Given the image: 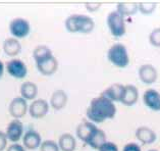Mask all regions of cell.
Masks as SVG:
<instances>
[{
	"instance_id": "obj_26",
	"label": "cell",
	"mask_w": 160,
	"mask_h": 151,
	"mask_svg": "<svg viewBox=\"0 0 160 151\" xmlns=\"http://www.w3.org/2000/svg\"><path fill=\"white\" fill-rule=\"evenodd\" d=\"M149 42L155 47H160V28H155L152 30L149 35Z\"/></svg>"
},
{
	"instance_id": "obj_28",
	"label": "cell",
	"mask_w": 160,
	"mask_h": 151,
	"mask_svg": "<svg viewBox=\"0 0 160 151\" xmlns=\"http://www.w3.org/2000/svg\"><path fill=\"white\" fill-rule=\"evenodd\" d=\"M122 151H142V150L139 144H137L135 142H131L128 143L127 145H124Z\"/></svg>"
},
{
	"instance_id": "obj_9",
	"label": "cell",
	"mask_w": 160,
	"mask_h": 151,
	"mask_svg": "<svg viewBox=\"0 0 160 151\" xmlns=\"http://www.w3.org/2000/svg\"><path fill=\"white\" fill-rule=\"evenodd\" d=\"M36 65L39 73H42L43 76H52L58 68V61L52 54V55L36 63Z\"/></svg>"
},
{
	"instance_id": "obj_4",
	"label": "cell",
	"mask_w": 160,
	"mask_h": 151,
	"mask_svg": "<svg viewBox=\"0 0 160 151\" xmlns=\"http://www.w3.org/2000/svg\"><path fill=\"white\" fill-rule=\"evenodd\" d=\"M107 27L110 34L112 36L116 38L122 37L126 34V23H124V18L122 14H119L118 11H111L110 13L107 15Z\"/></svg>"
},
{
	"instance_id": "obj_24",
	"label": "cell",
	"mask_w": 160,
	"mask_h": 151,
	"mask_svg": "<svg viewBox=\"0 0 160 151\" xmlns=\"http://www.w3.org/2000/svg\"><path fill=\"white\" fill-rule=\"evenodd\" d=\"M156 3L155 2H139V11H141L143 14H150L152 13L156 8Z\"/></svg>"
},
{
	"instance_id": "obj_13",
	"label": "cell",
	"mask_w": 160,
	"mask_h": 151,
	"mask_svg": "<svg viewBox=\"0 0 160 151\" xmlns=\"http://www.w3.org/2000/svg\"><path fill=\"white\" fill-rule=\"evenodd\" d=\"M5 134L9 141L17 143L24 134V125L19 119H12L7 126Z\"/></svg>"
},
{
	"instance_id": "obj_15",
	"label": "cell",
	"mask_w": 160,
	"mask_h": 151,
	"mask_svg": "<svg viewBox=\"0 0 160 151\" xmlns=\"http://www.w3.org/2000/svg\"><path fill=\"white\" fill-rule=\"evenodd\" d=\"M136 138L143 144H152L157 139L156 133L149 127L142 126L136 130Z\"/></svg>"
},
{
	"instance_id": "obj_2",
	"label": "cell",
	"mask_w": 160,
	"mask_h": 151,
	"mask_svg": "<svg viewBox=\"0 0 160 151\" xmlns=\"http://www.w3.org/2000/svg\"><path fill=\"white\" fill-rule=\"evenodd\" d=\"M65 28L71 33L89 34L95 28V22L85 14H72L65 20Z\"/></svg>"
},
{
	"instance_id": "obj_19",
	"label": "cell",
	"mask_w": 160,
	"mask_h": 151,
	"mask_svg": "<svg viewBox=\"0 0 160 151\" xmlns=\"http://www.w3.org/2000/svg\"><path fill=\"white\" fill-rule=\"evenodd\" d=\"M3 50L6 55L10 57H14L18 55L22 51V45L19 43L18 39L15 38H7L5 39L4 43H3Z\"/></svg>"
},
{
	"instance_id": "obj_20",
	"label": "cell",
	"mask_w": 160,
	"mask_h": 151,
	"mask_svg": "<svg viewBox=\"0 0 160 151\" xmlns=\"http://www.w3.org/2000/svg\"><path fill=\"white\" fill-rule=\"evenodd\" d=\"M58 146L61 151H75L77 146L76 138L72 134H62L58 140Z\"/></svg>"
},
{
	"instance_id": "obj_23",
	"label": "cell",
	"mask_w": 160,
	"mask_h": 151,
	"mask_svg": "<svg viewBox=\"0 0 160 151\" xmlns=\"http://www.w3.org/2000/svg\"><path fill=\"white\" fill-rule=\"evenodd\" d=\"M50 55H52V51H51V49L46 45H38L37 47L34 49V52H33V57L36 63L46 58V57H48Z\"/></svg>"
},
{
	"instance_id": "obj_18",
	"label": "cell",
	"mask_w": 160,
	"mask_h": 151,
	"mask_svg": "<svg viewBox=\"0 0 160 151\" xmlns=\"http://www.w3.org/2000/svg\"><path fill=\"white\" fill-rule=\"evenodd\" d=\"M68 100V94L63 90H56L53 92L50 98V106L55 110H60L66 105Z\"/></svg>"
},
{
	"instance_id": "obj_27",
	"label": "cell",
	"mask_w": 160,
	"mask_h": 151,
	"mask_svg": "<svg viewBox=\"0 0 160 151\" xmlns=\"http://www.w3.org/2000/svg\"><path fill=\"white\" fill-rule=\"evenodd\" d=\"M99 151H119V150L118 147L113 142H106L100 147Z\"/></svg>"
},
{
	"instance_id": "obj_8",
	"label": "cell",
	"mask_w": 160,
	"mask_h": 151,
	"mask_svg": "<svg viewBox=\"0 0 160 151\" xmlns=\"http://www.w3.org/2000/svg\"><path fill=\"white\" fill-rule=\"evenodd\" d=\"M9 114L14 119H19L24 118L27 111H28V103L27 100L24 99L22 96H18V97L13 98L11 100L8 107Z\"/></svg>"
},
{
	"instance_id": "obj_31",
	"label": "cell",
	"mask_w": 160,
	"mask_h": 151,
	"mask_svg": "<svg viewBox=\"0 0 160 151\" xmlns=\"http://www.w3.org/2000/svg\"><path fill=\"white\" fill-rule=\"evenodd\" d=\"M6 151H26V150H25V147L22 146L21 144H18V143H13L12 145L7 147Z\"/></svg>"
},
{
	"instance_id": "obj_32",
	"label": "cell",
	"mask_w": 160,
	"mask_h": 151,
	"mask_svg": "<svg viewBox=\"0 0 160 151\" xmlns=\"http://www.w3.org/2000/svg\"><path fill=\"white\" fill-rule=\"evenodd\" d=\"M3 73H4V64L0 60V79L3 77Z\"/></svg>"
},
{
	"instance_id": "obj_14",
	"label": "cell",
	"mask_w": 160,
	"mask_h": 151,
	"mask_svg": "<svg viewBox=\"0 0 160 151\" xmlns=\"http://www.w3.org/2000/svg\"><path fill=\"white\" fill-rule=\"evenodd\" d=\"M124 92V85L114 83L111 86H109L105 90L101 93V95H103L104 97L111 100L112 102H122V96Z\"/></svg>"
},
{
	"instance_id": "obj_1",
	"label": "cell",
	"mask_w": 160,
	"mask_h": 151,
	"mask_svg": "<svg viewBox=\"0 0 160 151\" xmlns=\"http://www.w3.org/2000/svg\"><path fill=\"white\" fill-rule=\"evenodd\" d=\"M116 114V106L111 100L100 95L90 102L87 108V118L90 122L101 123L106 119H111Z\"/></svg>"
},
{
	"instance_id": "obj_5",
	"label": "cell",
	"mask_w": 160,
	"mask_h": 151,
	"mask_svg": "<svg viewBox=\"0 0 160 151\" xmlns=\"http://www.w3.org/2000/svg\"><path fill=\"white\" fill-rule=\"evenodd\" d=\"M31 26L29 21L22 18H13L9 24V32L15 39H22L30 34Z\"/></svg>"
},
{
	"instance_id": "obj_11",
	"label": "cell",
	"mask_w": 160,
	"mask_h": 151,
	"mask_svg": "<svg viewBox=\"0 0 160 151\" xmlns=\"http://www.w3.org/2000/svg\"><path fill=\"white\" fill-rule=\"evenodd\" d=\"M49 103L45 99H36L29 106L30 115L34 118H42L48 113Z\"/></svg>"
},
{
	"instance_id": "obj_6",
	"label": "cell",
	"mask_w": 160,
	"mask_h": 151,
	"mask_svg": "<svg viewBox=\"0 0 160 151\" xmlns=\"http://www.w3.org/2000/svg\"><path fill=\"white\" fill-rule=\"evenodd\" d=\"M98 130L99 128H97L94 123L90 121H83L77 128V136L81 141H83L86 144H89Z\"/></svg>"
},
{
	"instance_id": "obj_10",
	"label": "cell",
	"mask_w": 160,
	"mask_h": 151,
	"mask_svg": "<svg viewBox=\"0 0 160 151\" xmlns=\"http://www.w3.org/2000/svg\"><path fill=\"white\" fill-rule=\"evenodd\" d=\"M139 78L144 84L151 85L156 82V80L158 78V72L153 65L150 63L142 64L139 68Z\"/></svg>"
},
{
	"instance_id": "obj_12",
	"label": "cell",
	"mask_w": 160,
	"mask_h": 151,
	"mask_svg": "<svg viewBox=\"0 0 160 151\" xmlns=\"http://www.w3.org/2000/svg\"><path fill=\"white\" fill-rule=\"evenodd\" d=\"M143 101L149 109L160 111V93L155 89H147L143 94Z\"/></svg>"
},
{
	"instance_id": "obj_30",
	"label": "cell",
	"mask_w": 160,
	"mask_h": 151,
	"mask_svg": "<svg viewBox=\"0 0 160 151\" xmlns=\"http://www.w3.org/2000/svg\"><path fill=\"white\" fill-rule=\"evenodd\" d=\"M7 141H8V139L6 137V134L0 131V151H3L6 148Z\"/></svg>"
},
{
	"instance_id": "obj_16",
	"label": "cell",
	"mask_w": 160,
	"mask_h": 151,
	"mask_svg": "<svg viewBox=\"0 0 160 151\" xmlns=\"http://www.w3.org/2000/svg\"><path fill=\"white\" fill-rule=\"evenodd\" d=\"M24 146L29 150H35L40 147L42 143V139L40 134L35 130H29L22 137Z\"/></svg>"
},
{
	"instance_id": "obj_29",
	"label": "cell",
	"mask_w": 160,
	"mask_h": 151,
	"mask_svg": "<svg viewBox=\"0 0 160 151\" xmlns=\"http://www.w3.org/2000/svg\"><path fill=\"white\" fill-rule=\"evenodd\" d=\"M101 6V3L99 2H88L86 3V7H87V10L90 11V13H94V11H97Z\"/></svg>"
},
{
	"instance_id": "obj_17",
	"label": "cell",
	"mask_w": 160,
	"mask_h": 151,
	"mask_svg": "<svg viewBox=\"0 0 160 151\" xmlns=\"http://www.w3.org/2000/svg\"><path fill=\"white\" fill-rule=\"evenodd\" d=\"M139 99V91L134 85L124 86V92L122 99V103L126 106H132Z\"/></svg>"
},
{
	"instance_id": "obj_3",
	"label": "cell",
	"mask_w": 160,
	"mask_h": 151,
	"mask_svg": "<svg viewBox=\"0 0 160 151\" xmlns=\"http://www.w3.org/2000/svg\"><path fill=\"white\" fill-rule=\"evenodd\" d=\"M107 58L114 67L126 68L130 63V57L127 47L122 43L113 44L107 51Z\"/></svg>"
},
{
	"instance_id": "obj_33",
	"label": "cell",
	"mask_w": 160,
	"mask_h": 151,
	"mask_svg": "<svg viewBox=\"0 0 160 151\" xmlns=\"http://www.w3.org/2000/svg\"><path fill=\"white\" fill-rule=\"evenodd\" d=\"M148 151H158V150H156V149H151V150H148Z\"/></svg>"
},
{
	"instance_id": "obj_7",
	"label": "cell",
	"mask_w": 160,
	"mask_h": 151,
	"mask_svg": "<svg viewBox=\"0 0 160 151\" xmlns=\"http://www.w3.org/2000/svg\"><path fill=\"white\" fill-rule=\"evenodd\" d=\"M6 71L15 79H24L28 75V68L22 60L13 58L6 63Z\"/></svg>"
},
{
	"instance_id": "obj_25",
	"label": "cell",
	"mask_w": 160,
	"mask_h": 151,
	"mask_svg": "<svg viewBox=\"0 0 160 151\" xmlns=\"http://www.w3.org/2000/svg\"><path fill=\"white\" fill-rule=\"evenodd\" d=\"M40 151H59V146L58 143L53 140H45L41 143L40 145Z\"/></svg>"
},
{
	"instance_id": "obj_22",
	"label": "cell",
	"mask_w": 160,
	"mask_h": 151,
	"mask_svg": "<svg viewBox=\"0 0 160 151\" xmlns=\"http://www.w3.org/2000/svg\"><path fill=\"white\" fill-rule=\"evenodd\" d=\"M139 10V6L137 2H120L118 4L116 11L122 17H130L135 14Z\"/></svg>"
},
{
	"instance_id": "obj_21",
	"label": "cell",
	"mask_w": 160,
	"mask_h": 151,
	"mask_svg": "<svg viewBox=\"0 0 160 151\" xmlns=\"http://www.w3.org/2000/svg\"><path fill=\"white\" fill-rule=\"evenodd\" d=\"M21 95L26 100H33L38 95V87L33 82H25L21 86Z\"/></svg>"
}]
</instances>
